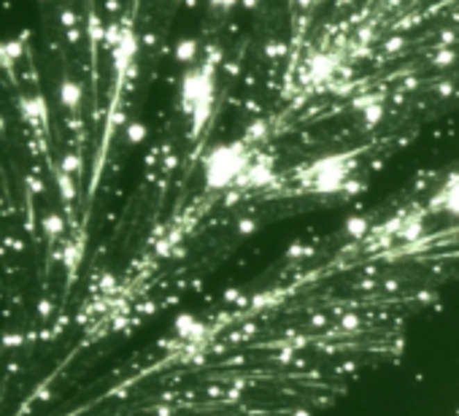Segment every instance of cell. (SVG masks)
<instances>
[{
  "label": "cell",
  "instance_id": "3957f363",
  "mask_svg": "<svg viewBox=\"0 0 459 416\" xmlns=\"http://www.w3.org/2000/svg\"><path fill=\"white\" fill-rule=\"evenodd\" d=\"M144 135H146V127L141 122H130V124H127V138H130L133 144L144 141Z\"/></svg>",
  "mask_w": 459,
  "mask_h": 416
},
{
  "label": "cell",
  "instance_id": "277c9868",
  "mask_svg": "<svg viewBox=\"0 0 459 416\" xmlns=\"http://www.w3.org/2000/svg\"><path fill=\"white\" fill-rule=\"evenodd\" d=\"M233 6H238V0H211V8L217 11H230Z\"/></svg>",
  "mask_w": 459,
  "mask_h": 416
},
{
  "label": "cell",
  "instance_id": "7a4b0ae2",
  "mask_svg": "<svg viewBox=\"0 0 459 416\" xmlns=\"http://www.w3.org/2000/svg\"><path fill=\"white\" fill-rule=\"evenodd\" d=\"M194 57H197V41H194V38L178 41V47H176V60H178L181 65H192Z\"/></svg>",
  "mask_w": 459,
  "mask_h": 416
},
{
  "label": "cell",
  "instance_id": "6da1fadb",
  "mask_svg": "<svg viewBox=\"0 0 459 416\" xmlns=\"http://www.w3.org/2000/svg\"><path fill=\"white\" fill-rule=\"evenodd\" d=\"M81 84L78 81H73L71 76H65L62 81H60V100H62V106L65 108H71V111H78V106H81Z\"/></svg>",
  "mask_w": 459,
  "mask_h": 416
}]
</instances>
